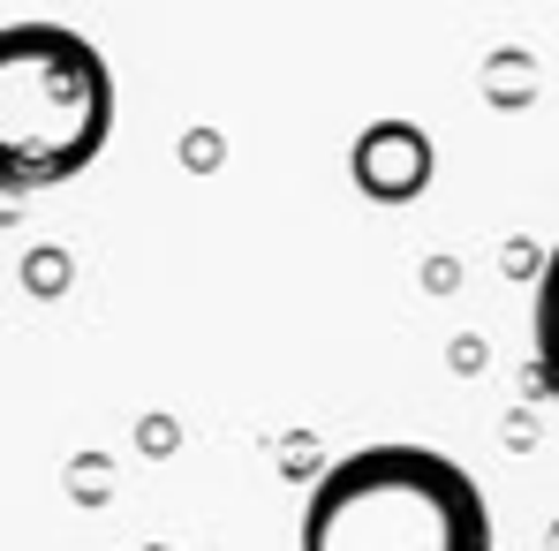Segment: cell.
<instances>
[{
    "label": "cell",
    "instance_id": "6da1fadb",
    "mask_svg": "<svg viewBox=\"0 0 559 551\" xmlns=\"http://www.w3.org/2000/svg\"><path fill=\"white\" fill-rule=\"evenodd\" d=\"M302 551H491V506L462 460L364 446L310 483Z\"/></svg>",
    "mask_w": 559,
    "mask_h": 551
},
{
    "label": "cell",
    "instance_id": "7a4b0ae2",
    "mask_svg": "<svg viewBox=\"0 0 559 551\" xmlns=\"http://www.w3.org/2000/svg\"><path fill=\"white\" fill-rule=\"evenodd\" d=\"M106 136H114L106 53L69 23H8L0 31V182H69L106 152Z\"/></svg>",
    "mask_w": 559,
    "mask_h": 551
},
{
    "label": "cell",
    "instance_id": "3957f363",
    "mask_svg": "<svg viewBox=\"0 0 559 551\" xmlns=\"http://www.w3.org/2000/svg\"><path fill=\"white\" fill-rule=\"evenodd\" d=\"M356 182H364V196H378V204L424 196V182H431V136H424L416 121H378V129H364V144H356Z\"/></svg>",
    "mask_w": 559,
    "mask_h": 551
},
{
    "label": "cell",
    "instance_id": "277c9868",
    "mask_svg": "<svg viewBox=\"0 0 559 551\" xmlns=\"http://www.w3.org/2000/svg\"><path fill=\"white\" fill-rule=\"evenodd\" d=\"M530 340H537V378H545V393L559 400V250L545 257V273H537V310H530Z\"/></svg>",
    "mask_w": 559,
    "mask_h": 551
},
{
    "label": "cell",
    "instance_id": "5b68a950",
    "mask_svg": "<svg viewBox=\"0 0 559 551\" xmlns=\"http://www.w3.org/2000/svg\"><path fill=\"white\" fill-rule=\"evenodd\" d=\"M545 551H559V522H552V529H545Z\"/></svg>",
    "mask_w": 559,
    "mask_h": 551
}]
</instances>
